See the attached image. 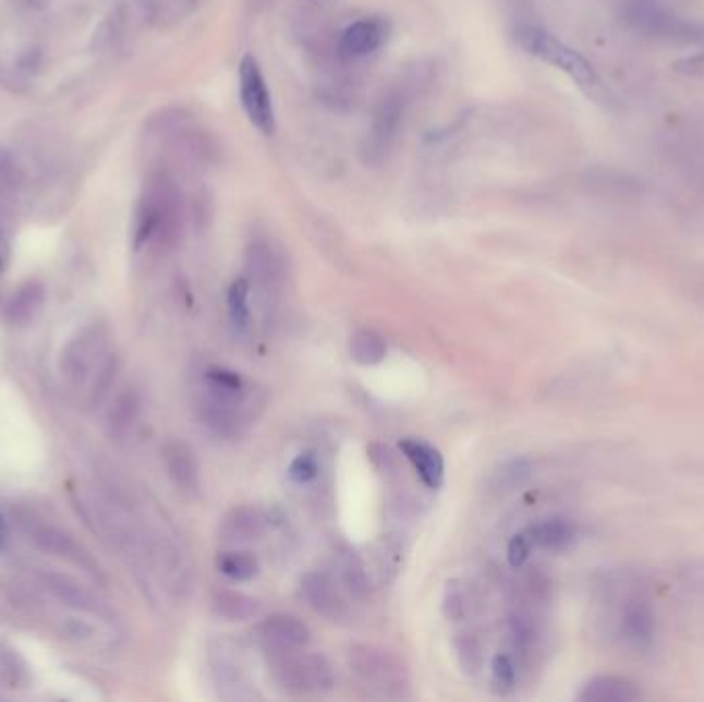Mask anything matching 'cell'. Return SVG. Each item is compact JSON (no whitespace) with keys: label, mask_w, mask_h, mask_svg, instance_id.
Here are the masks:
<instances>
[{"label":"cell","mask_w":704,"mask_h":702,"mask_svg":"<svg viewBox=\"0 0 704 702\" xmlns=\"http://www.w3.org/2000/svg\"><path fill=\"white\" fill-rule=\"evenodd\" d=\"M622 19L639 36L704 50L703 21L682 17L661 0H624Z\"/></svg>","instance_id":"cell-1"},{"label":"cell","mask_w":704,"mask_h":702,"mask_svg":"<svg viewBox=\"0 0 704 702\" xmlns=\"http://www.w3.org/2000/svg\"><path fill=\"white\" fill-rule=\"evenodd\" d=\"M266 653L270 674L282 690L293 694L332 692L336 678L330 662L324 655L307 653L303 649H268Z\"/></svg>","instance_id":"cell-2"},{"label":"cell","mask_w":704,"mask_h":702,"mask_svg":"<svg viewBox=\"0 0 704 702\" xmlns=\"http://www.w3.org/2000/svg\"><path fill=\"white\" fill-rule=\"evenodd\" d=\"M347 666L359 685L384 697H404L410 686L404 659L388 647L356 643L347 651Z\"/></svg>","instance_id":"cell-3"},{"label":"cell","mask_w":704,"mask_h":702,"mask_svg":"<svg viewBox=\"0 0 704 702\" xmlns=\"http://www.w3.org/2000/svg\"><path fill=\"white\" fill-rule=\"evenodd\" d=\"M515 41L527 55L536 56L542 62L569 74L581 89H595L599 85L592 62L550 32L536 25H519L515 29Z\"/></svg>","instance_id":"cell-4"},{"label":"cell","mask_w":704,"mask_h":702,"mask_svg":"<svg viewBox=\"0 0 704 702\" xmlns=\"http://www.w3.org/2000/svg\"><path fill=\"white\" fill-rule=\"evenodd\" d=\"M108 349H110V330L104 324H92L83 328L60 352L62 377L74 388L85 386L108 359L110 354Z\"/></svg>","instance_id":"cell-5"},{"label":"cell","mask_w":704,"mask_h":702,"mask_svg":"<svg viewBox=\"0 0 704 702\" xmlns=\"http://www.w3.org/2000/svg\"><path fill=\"white\" fill-rule=\"evenodd\" d=\"M238 653L240 651L224 637L213 641L208 664L215 690L222 701H258L262 694L256 690V686L252 685Z\"/></svg>","instance_id":"cell-6"},{"label":"cell","mask_w":704,"mask_h":702,"mask_svg":"<svg viewBox=\"0 0 704 702\" xmlns=\"http://www.w3.org/2000/svg\"><path fill=\"white\" fill-rule=\"evenodd\" d=\"M241 106L247 113L250 122L256 129L270 136L277 129V118L272 108V97L268 92L266 78L262 74L258 60L254 56H245L240 64Z\"/></svg>","instance_id":"cell-7"},{"label":"cell","mask_w":704,"mask_h":702,"mask_svg":"<svg viewBox=\"0 0 704 702\" xmlns=\"http://www.w3.org/2000/svg\"><path fill=\"white\" fill-rule=\"evenodd\" d=\"M161 456L166 463L167 476L173 482V486L187 499L198 497L203 481H201V465L192 447L180 439H169L161 449Z\"/></svg>","instance_id":"cell-8"},{"label":"cell","mask_w":704,"mask_h":702,"mask_svg":"<svg viewBox=\"0 0 704 702\" xmlns=\"http://www.w3.org/2000/svg\"><path fill=\"white\" fill-rule=\"evenodd\" d=\"M259 641L266 651L277 649H305L312 643V630L293 614H272L258 625Z\"/></svg>","instance_id":"cell-9"},{"label":"cell","mask_w":704,"mask_h":702,"mask_svg":"<svg viewBox=\"0 0 704 702\" xmlns=\"http://www.w3.org/2000/svg\"><path fill=\"white\" fill-rule=\"evenodd\" d=\"M39 579H41V585L52 593L58 602H62L69 608L93 614V616H108L110 614L108 608L97 600V595L89 592L85 585H81L71 574L48 571V573H41Z\"/></svg>","instance_id":"cell-10"},{"label":"cell","mask_w":704,"mask_h":702,"mask_svg":"<svg viewBox=\"0 0 704 702\" xmlns=\"http://www.w3.org/2000/svg\"><path fill=\"white\" fill-rule=\"evenodd\" d=\"M301 595L319 616L340 622L347 618V602L326 573H307L301 579Z\"/></svg>","instance_id":"cell-11"},{"label":"cell","mask_w":704,"mask_h":702,"mask_svg":"<svg viewBox=\"0 0 704 702\" xmlns=\"http://www.w3.org/2000/svg\"><path fill=\"white\" fill-rule=\"evenodd\" d=\"M388 34V23L384 19H361L344 29L338 48L347 58H365L386 44Z\"/></svg>","instance_id":"cell-12"},{"label":"cell","mask_w":704,"mask_h":702,"mask_svg":"<svg viewBox=\"0 0 704 702\" xmlns=\"http://www.w3.org/2000/svg\"><path fill=\"white\" fill-rule=\"evenodd\" d=\"M270 519L266 516L264 509L259 507H252V505H241V507H233L231 511H227L221 519V537L229 544H245V542H254L258 537L264 536V532L268 530Z\"/></svg>","instance_id":"cell-13"},{"label":"cell","mask_w":704,"mask_h":702,"mask_svg":"<svg viewBox=\"0 0 704 702\" xmlns=\"http://www.w3.org/2000/svg\"><path fill=\"white\" fill-rule=\"evenodd\" d=\"M245 273L250 287L254 285L262 295H275L280 277V264L272 247L264 241H254L245 254Z\"/></svg>","instance_id":"cell-14"},{"label":"cell","mask_w":704,"mask_h":702,"mask_svg":"<svg viewBox=\"0 0 704 702\" xmlns=\"http://www.w3.org/2000/svg\"><path fill=\"white\" fill-rule=\"evenodd\" d=\"M400 449L406 456L408 462L414 465L416 474L421 476V481L425 482L428 488L437 491L441 488L445 481V462L441 451L430 444H426L423 439L416 437H408L400 441Z\"/></svg>","instance_id":"cell-15"},{"label":"cell","mask_w":704,"mask_h":702,"mask_svg":"<svg viewBox=\"0 0 704 702\" xmlns=\"http://www.w3.org/2000/svg\"><path fill=\"white\" fill-rule=\"evenodd\" d=\"M32 540L36 542L37 548L44 550L46 555L62 558L66 562H73L76 567L89 571V573H95V562L81 548V544L74 537L69 536L66 532L52 528V525H41L34 532Z\"/></svg>","instance_id":"cell-16"},{"label":"cell","mask_w":704,"mask_h":702,"mask_svg":"<svg viewBox=\"0 0 704 702\" xmlns=\"http://www.w3.org/2000/svg\"><path fill=\"white\" fill-rule=\"evenodd\" d=\"M655 632V616L645 600H630L620 616V637L632 649L651 647Z\"/></svg>","instance_id":"cell-17"},{"label":"cell","mask_w":704,"mask_h":702,"mask_svg":"<svg viewBox=\"0 0 704 702\" xmlns=\"http://www.w3.org/2000/svg\"><path fill=\"white\" fill-rule=\"evenodd\" d=\"M143 412V396L138 389L129 388L120 391L111 402L108 412V431L111 437H126L132 426L138 423Z\"/></svg>","instance_id":"cell-18"},{"label":"cell","mask_w":704,"mask_h":702,"mask_svg":"<svg viewBox=\"0 0 704 702\" xmlns=\"http://www.w3.org/2000/svg\"><path fill=\"white\" fill-rule=\"evenodd\" d=\"M44 301H46V289L39 282L34 280L23 285L7 305V322L17 328L29 326L41 312Z\"/></svg>","instance_id":"cell-19"},{"label":"cell","mask_w":704,"mask_h":702,"mask_svg":"<svg viewBox=\"0 0 704 702\" xmlns=\"http://www.w3.org/2000/svg\"><path fill=\"white\" fill-rule=\"evenodd\" d=\"M213 612L229 622H247L262 614V604L247 593L219 590L213 595Z\"/></svg>","instance_id":"cell-20"},{"label":"cell","mask_w":704,"mask_h":702,"mask_svg":"<svg viewBox=\"0 0 704 702\" xmlns=\"http://www.w3.org/2000/svg\"><path fill=\"white\" fill-rule=\"evenodd\" d=\"M636 699H639V690L630 685L629 680L614 678V676L593 678L579 692V701L585 702H624L636 701Z\"/></svg>","instance_id":"cell-21"},{"label":"cell","mask_w":704,"mask_h":702,"mask_svg":"<svg viewBox=\"0 0 704 702\" xmlns=\"http://www.w3.org/2000/svg\"><path fill=\"white\" fill-rule=\"evenodd\" d=\"M536 550H562L574 537V528L567 519L553 518L530 525Z\"/></svg>","instance_id":"cell-22"},{"label":"cell","mask_w":704,"mask_h":702,"mask_svg":"<svg viewBox=\"0 0 704 702\" xmlns=\"http://www.w3.org/2000/svg\"><path fill=\"white\" fill-rule=\"evenodd\" d=\"M351 356L359 363V365H377L388 356V344L384 340L381 334L375 330H356L351 336Z\"/></svg>","instance_id":"cell-23"},{"label":"cell","mask_w":704,"mask_h":702,"mask_svg":"<svg viewBox=\"0 0 704 702\" xmlns=\"http://www.w3.org/2000/svg\"><path fill=\"white\" fill-rule=\"evenodd\" d=\"M338 569L342 585L354 600H365L369 595V577L365 571V565L352 550H342L338 555Z\"/></svg>","instance_id":"cell-24"},{"label":"cell","mask_w":704,"mask_h":702,"mask_svg":"<svg viewBox=\"0 0 704 702\" xmlns=\"http://www.w3.org/2000/svg\"><path fill=\"white\" fill-rule=\"evenodd\" d=\"M217 569L224 577H229L231 581L247 583V581H252V579L258 577L259 560L252 553L231 550V553H222V555H219V558H217Z\"/></svg>","instance_id":"cell-25"},{"label":"cell","mask_w":704,"mask_h":702,"mask_svg":"<svg viewBox=\"0 0 704 702\" xmlns=\"http://www.w3.org/2000/svg\"><path fill=\"white\" fill-rule=\"evenodd\" d=\"M250 282L247 278H238L231 282L227 291V307H229V317L231 324L235 326L238 332H247L250 322H252V312H250Z\"/></svg>","instance_id":"cell-26"},{"label":"cell","mask_w":704,"mask_h":702,"mask_svg":"<svg viewBox=\"0 0 704 702\" xmlns=\"http://www.w3.org/2000/svg\"><path fill=\"white\" fill-rule=\"evenodd\" d=\"M400 99L398 97H388L381 108L375 116V124H373V132H371V145L377 150H384L388 147L389 138L393 136V132L398 129V120H400Z\"/></svg>","instance_id":"cell-27"},{"label":"cell","mask_w":704,"mask_h":702,"mask_svg":"<svg viewBox=\"0 0 704 702\" xmlns=\"http://www.w3.org/2000/svg\"><path fill=\"white\" fill-rule=\"evenodd\" d=\"M532 476V465L527 460H511L500 465L499 470L490 479V488L495 493H513L519 486H523Z\"/></svg>","instance_id":"cell-28"},{"label":"cell","mask_w":704,"mask_h":702,"mask_svg":"<svg viewBox=\"0 0 704 702\" xmlns=\"http://www.w3.org/2000/svg\"><path fill=\"white\" fill-rule=\"evenodd\" d=\"M441 612L451 622H460L470 614V593L460 579H449L445 583Z\"/></svg>","instance_id":"cell-29"},{"label":"cell","mask_w":704,"mask_h":702,"mask_svg":"<svg viewBox=\"0 0 704 702\" xmlns=\"http://www.w3.org/2000/svg\"><path fill=\"white\" fill-rule=\"evenodd\" d=\"M453 647H456L458 664L462 667L463 674H468V676L481 674L482 666H484V649L474 634H470V632L458 634L453 641Z\"/></svg>","instance_id":"cell-30"},{"label":"cell","mask_w":704,"mask_h":702,"mask_svg":"<svg viewBox=\"0 0 704 702\" xmlns=\"http://www.w3.org/2000/svg\"><path fill=\"white\" fill-rule=\"evenodd\" d=\"M490 682L499 692H509L518 685V664L509 653L495 655L490 664Z\"/></svg>","instance_id":"cell-31"},{"label":"cell","mask_w":704,"mask_h":702,"mask_svg":"<svg viewBox=\"0 0 704 702\" xmlns=\"http://www.w3.org/2000/svg\"><path fill=\"white\" fill-rule=\"evenodd\" d=\"M536 550V544H534V537H532V532L530 528L521 530L519 534L509 540V546H507V560L513 569H521L530 556L534 555Z\"/></svg>","instance_id":"cell-32"},{"label":"cell","mask_w":704,"mask_h":702,"mask_svg":"<svg viewBox=\"0 0 704 702\" xmlns=\"http://www.w3.org/2000/svg\"><path fill=\"white\" fill-rule=\"evenodd\" d=\"M116 373H118V356L108 354V359L104 361V365L93 377L92 404H99L104 400V396L110 391L113 382H116Z\"/></svg>","instance_id":"cell-33"},{"label":"cell","mask_w":704,"mask_h":702,"mask_svg":"<svg viewBox=\"0 0 704 702\" xmlns=\"http://www.w3.org/2000/svg\"><path fill=\"white\" fill-rule=\"evenodd\" d=\"M319 472V462H317V456L315 451H303L299 453L293 462L289 463V481L293 484H307V482L314 481Z\"/></svg>","instance_id":"cell-34"},{"label":"cell","mask_w":704,"mask_h":702,"mask_svg":"<svg viewBox=\"0 0 704 702\" xmlns=\"http://www.w3.org/2000/svg\"><path fill=\"white\" fill-rule=\"evenodd\" d=\"M4 532H7V521H4L2 513H0V537L4 536Z\"/></svg>","instance_id":"cell-35"}]
</instances>
